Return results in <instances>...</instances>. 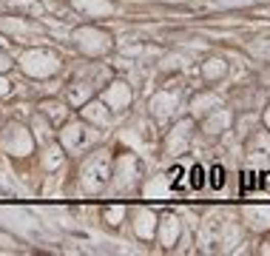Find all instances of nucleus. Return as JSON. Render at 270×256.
Listing matches in <instances>:
<instances>
[{"label":"nucleus","instance_id":"f257e3e1","mask_svg":"<svg viewBox=\"0 0 270 256\" xmlns=\"http://www.w3.org/2000/svg\"><path fill=\"white\" fill-rule=\"evenodd\" d=\"M256 188H259V174H256V171H244V174H242V194L256 191Z\"/></svg>","mask_w":270,"mask_h":256},{"label":"nucleus","instance_id":"7ed1b4c3","mask_svg":"<svg viewBox=\"0 0 270 256\" xmlns=\"http://www.w3.org/2000/svg\"><path fill=\"white\" fill-rule=\"evenodd\" d=\"M208 182H211V188H225V168L222 165H213L211 168V179Z\"/></svg>","mask_w":270,"mask_h":256},{"label":"nucleus","instance_id":"f03ea898","mask_svg":"<svg viewBox=\"0 0 270 256\" xmlns=\"http://www.w3.org/2000/svg\"><path fill=\"white\" fill-rule=\"evenodd\" d=\"M191 188L193 191L205 188V168H202V165H193V168H191Z\"/></svg>","mask_w":270,"mask_h":256}]
</instances>
